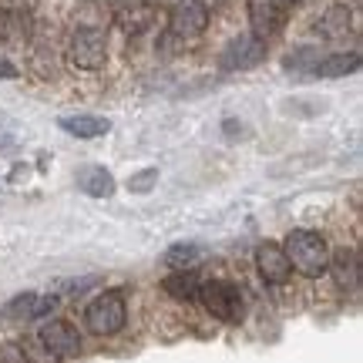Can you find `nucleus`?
Wrapping results in <instances>:
<instances>
[{
    "mask_svg": "<svg viewBox=\"0 0 363 363\" xmlns=\"http://www.w3.org/2000/svg\"><path fill=\"white\" fill-rule=\"evenodd\" d=\"M283 252L289 266L306 279H320L323 272H330V246H326V239L320 233H310V229L289 233Z\"/></svg>",
    "mask_w": 363,
    "mask_h": 363,
    "instance_id": "obj_1",
    "label": "nucleus"
},
{
    "mask_svg": "<svg viewBox=\"0 0 363 363\" xmlns=\"http://www.w3.org/2000/svg\"><path fill=\"white\" fill-rule=\"evenodd\" d=\"M67 61L78 71H98L108 61V34L104 27L74 24L71 40H67Z\"/></svg>",
    "mask_w": 363,
    "mask_h": 363,
    "instance_id": "obj_2",
    "label": "nucleus"
},
{
    "mask_svg": "<svg viewBox=\"0 0 363 363\" xmlns=\"http://www.w3.org/2000/svg\"><path fill=\"white\" fill-rule=\"evenodd\" d=\"M199 299L216 320L222 323H239L246 316V303H242V293L235 283H225V279H208V283H199Z\"/></svg>",
    "mask_w": 363,
    "mask_h": 363,
    "instance_id": "obj_3",
    "label": "nucleus"
},
{
    "mask_svg": "<svg viewBox=\"0 0 363 363\" xmlns=\"http://www.w3.org/2000/svg\"><path fill=\"white\" fill-rule=\"evenodd\" d=\"M128 320V310H125V299L121 293H101V296L84 310V323L94 337H115L118 330Z\"/></svg>",
    "mask_w": 363,
    "mask_h": 363,
    "instance_id": "obj_4",
    "label": "nucleus"
},
{
    "mask_svg": "<svg viewBox=\"0 0 363 363\" xmlns=\"http://www.w3.org/2000/svg\"><path fill=\"white\" fill-rule=\"evenodd\" d=\"M208 27V7L206 0H179L169 13V34L172 38H199Z\"/></svg>",
    "mask_w": 363,
    "mask_h": 363,
    "instance_id": "obj_5",
    "label": "nucleus"
},
{
    "mask_svg": "<svg viewBox=\"0 0 363 363\" xmlns=\"http://www.w3.org/2000/svg\"><path fill=\"white\" fill-rule=\"evenodd\" d=\"M262 61H266V40H259L256 34H239L219 57L222 71H252Z\"/></svg>",
    "mask_w": 363,
    "mask_h": 363,
    "instance_id": "obj_6",
    "label": "nucleus"
},
{
    "mask_svg": "<svg viewBox=\"0 0 363 363\" xmlns=\"http://www.w3.org/2000/svg\"><path fill=\"white\" fill-rule=\"evenodd\" d=\"M286 7L283 0H249V24H252V34L259 40H269L286 21Z\"/></svg>",
    "mask_w": 363,
    "mask_h": 363,
    "instance_id": "obj_7",
    "label": "nucleus"
},
{
    "mask_svg": "<svg viewBox=\"0 0 363 363\" xmlns=\"http://www.w3.org/2000/svg\"><path fill=\"white\" fill-rule=\"evenodd\" d=\"M40 347L51 353V357H74V353L81 350V337L78 330L71 323H65V320H51V323L40 326Z\"/></svg>",
    "mask_w": 363,
    "mask_h": 363,
    "instance_id": "obj_8",
    "label": "nucleus"
},
{
    "mask_svg": "<svg viewBox=\"0 0 363 363\" xmlns=\"http://www.w3.org/2000/svg\"><path fill=\"white\" fill-rule=\"evenodd\" d=\"M256 266H259L262 279L272 286H283L286 279H289V272H293V266H289V259H286V252L279 242H262V246L256 249Z\"/></svg>",
    "mask_w": 363,
    "mask_h": 363,
    "instance_id": "obj_9",
    "label": "nucleus"
},
{
    "mask_svg": "<svg viewBox=\"0 0 363 363\" xmlns=\"http://www.w3.org/2000/svg\"><path fill=\"white\" fill-rule=\"evenodd\" d=\"M67 135H74V138H101L111 131V121L108 118H98V115H65L57 121Z\"/></svg>",
    "mask_w": 363,
    "mask_h": 363,
    "instance_id": "obj_10",
    "label": "nucleus"
},
{
    "mask_svg": "<svg viewBox=\"0 0 363 363\" xmlns=\"http://www.w3.org/2000/svg\"><path fill=\"white\" fill-rule=\"evenodd\" d=\"M330 269L337 276V283L343 289H357L360 286V259H357V249H340L330 252Z\"/></svg>",
    "mask_w": 363,
    "mask_h": 363,
    "instance_id": "obj_11",
    "label": "nucleus"
},
{
    "mask_svg": "<svg viewBox=\"0 0 363 363\" xmlns=\"http://www.w3.org/2000/svg\"><path fill=\"white\" fill-rule=\"evenodd\" d=\"M54 303L57 299L54 296H38V293H21L17 299H11L7 306H4V313L7 316H44V313H51L54 310Z\"/></svg>",
    "mask_w": 363,
    "mask_h": 363,
    "instance_id": "obj_12",
    "label": "nucleus"
},
{
    "mask_svg": "<svg viewBox=\"0 0 363 363\" xmlns=\"http://www.w3.org/2000/svg\"><path fill=\"white\" fill-rule=\"evenodd\" d=\"M78 185L81 192H88L91 199H108L115 192V175L108 169H101V165H91V169H84L78 175Z\"/></svg>",
    "mask_w": 363,
    "mask_h": 363,
    "instance_id": "obj_13",
    "label": "nucleus"
},
{
    "mask_svg": "<svg viewBox=\"0 0 363 363\" xmlns=\"http://www.w3.org/2000/svg\"><path fill=\"white\" fill-rule=\"evenodd\" d=\"M320 78H347L353 71H360V54L350 51V54H330V57H320L316 67H313Z\"/></svg>",
    "mask_w": 363,
    "mask_h": 363,
    "instance_id": "obj_14",
    "label": "nucleus"
},
{
    "mask_svg": "<svg viewBox=\"0 0 363 363\" xmlns=\"http://www.w3.org/2000/svg\"><path fill=\"white\" fill-rule=\"evenodd\" d=\"M162 286H165V293H169L172 299H185V303H195V299H199V276H195L192 269H175Z\"/></svg>",
    "mask_w": 363,
    "mask_h": 363,
    "instance_id": "obj_15",
    "label": "nucleus"
},
{
    "mask_svg": "<svg viewBox=\"0 0 363 363\" xmlns=\"http://www.w3.org/2000/svg\"><path fill=\"white\" fill-rule=\"evenodd\" d=\"M350 30V7L347 4H333L320 21V34L323 38H343Z\"/></svg>",
    "mask_w": 363,
    "mask_h": 363,
    "instance_id": "obj_16",
    "label": "nucleus"
},
{
    "mask_svg": "<svg viewBox=\"0 0 363 363\" xmlns=\"http://www.w3.org/2000/svg\"><path fill=\"white\" fill-rule=\"evenodd\" d=\"M202 246H195V242H179V246H172L165 252V262H169L172 269H195L199 262H202Z\"/></svg>",
    "mask_w": 363,
    "mask_h": 363,
    "instance_id": "obj_17",
    "label": "nucleus"
},
{
    "mask_svg": "<svg viewBox=\"0 0 363 363\" xmlns=\"http://www.w3.org/2000/svg\"><path fill=\"white\" fill-rule=\"evenodd\" d=\"M316 61H320V51L316 48H299V51H293V54H286V61L283 65L289 67V71H306V67H316Z\"/></svg>",
    "mask_w": 363,
    "mask_h": 363,
    "instance_id": "obj_18",
    "label": "nucleus"
},
{
    "mask_svg": "<svg viewBox=\"0 0 363 363\" xmlns=\"http://www.w3.org/2000/svg\"><path fill=\"white\" fill-rule=\"evenodd\" d=\"M155 182H158V169H142L138 175H131L128 179V189L135 195H145V192H152V189H155Z\"/></svg>",
    "mask_w": 363,
    "mask_h": 363,
    "instance_id": "obj_19",
    "label": "nucleus"
},
{
    "mask_svg": "<svg viewBox=\"0 0 363 363\" xmlns=\"http://www.w3.org/2000/svg\"><path fill=\"white\" fill-rule=\"evenodd\" d=\"M24 357H27L30 363H54V360H57V357H51V353L40 347V340H38V337L24 340Z\"/></svg>",
    "mask_w": 363,
    "mask_h": 363,
    "instance_id": "obj_20",
    "label": "nucleus"
},
{
    "mask_svg": "<svg viewBox=\"0 0 363 363\" xmlns=\"http://www.w3.org/2000/svg\"><path fill=\"white\" fill-rule=\"evenodd\" d=\"M0 78H4V81L21 78V71H17V65H13V61H7L4 54H0Z\"/></svg>",
    "mask_w": 363,
    "mask_h": 363,
    "instance_id": "obj_21",
    "label": "nucleus"
},
{
    "mask_svg": "<svg viewBox=\"0 0 363 363\" xmlns=\"http://www.w3.org/2000/svg\"><path fill=\"white\" fill-rule=\"evenodd\" d=\"M283 4H296V0H283Z\"/></svg>",
    "mask_w": 363,
    "mask_h": 363,
    "instance_id": "obj_22",
    "label": "nucleus"
}]
</instances>
